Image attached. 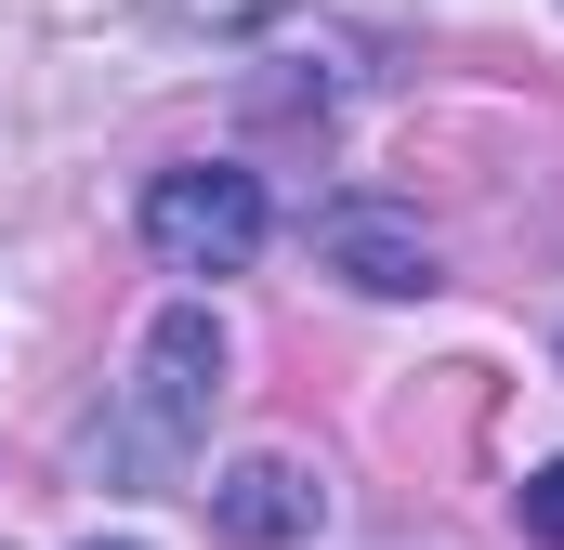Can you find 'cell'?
<instances>
[{"mask_svg": "<svg viewBox=\"0 0 564 550\" xmlns=\"http://www.w3.org/2000/svg\"><path fill=\"white\" fill-rule=\"evenodd\" d=\"M315 525H328V472L315 459H276L263 446V459H224L210 472V538L224 550H302Z\"/></svg>", "mask_w": 564, "mask_h": 550, "instance_id": "cell-3", "label": "cell"}, {"mask_svg": "<svg viewBox=\"0 0 564 550\" xmlns=\"http://www.w3.org/2000/svg\"><path fill=\"white\" fill-rule=\"evenodd\" d=\"M93 550H132V538H93Z\"/></svg>", "mask_w": 564, "mask_h": 550, "instance_id": "cell-7", "label": "cell"}, {"mask_svg": "<svg viewBox=\"0 0 564 550\" xmlns=\"http://www.w3.org/2000/svg\"><path fill=\"white\" fill-rule=\"evenodd\" d=\"M512 525H525L539 550H564V459H539V472H525V498H512Z\"/></svg>", "mask_w": 564, "mask_h": 550, "instance_id": "cell-5", "label": "cell"}, {"mask_svg": "<svg viewBox=\"0 0 564 550\" xmlns=\"http://www.w3.org/2000/svg\"><path fill=\"white\" fill-rule=\"evenodd\" d=\"M158 13H184V26H263L276 0H158Z\"/></svg>", "mask_w": 564, "mask_h": 550, "instance_id": "cell-6", "label": "cell"}, {"mask_svg": "<svg viewBox=\"0 0 564 550\" xmlns=\"http://www.w3.org/2000/svg\"><path fill=\"white\" fill-rule=\"evenodd\" d=\"M210 407H224V315H210V301H171V315L144 328L132 381H119V419L93 432V459H106L119 485H171V472L210 446Z\"/></svg>", "mask_w": 564, "mask_h": 550, "instance_id": "cell-1", "label": "cell"}, {"mask_svg": "<svg viewBox=\"0 0 564 550\" xmlns=\"http://www.w3.org/2000/svg\"><path fill=\"white\" fill-rule=\"evenodd\" d=\"M315 263L341 275V288H368V301H421L433 288V237L408 210H381V197H341V210H315Z\"/></svg>", "mask_w": 564, "mask_h": 550, "instance_id": "cell-4", "label": "cell"}, {"mask_svg": "<svg viewBox=\"0 0 564 550\" xmlns=\"http://www.w3.org/2000/svg\"><path fill=\"white\" fill-rule=\"evenodd\" d=\"M263 170H224V157H184V170H158L144 184V250L171 275H250L263 250Z\"/></svg>", "mask_w": 564, "mask_h": 550, "instance_id": "cell-2", "label": "cell"}]
</instances>
